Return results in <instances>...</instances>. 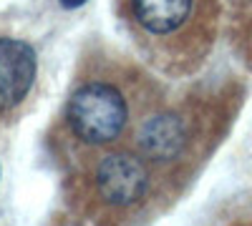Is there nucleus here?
<instances>
[{"label": "nucleus", "instance_id": "obj_1", "mask_svg": "<svg viewBox=\"0 0 252 226\" xmlns=\"http://www.w3.org/2000/svg\"><path fill=\"white\" fill-rule=\"evenodd\" d=\"M164 100L161 86L131 58L91 48L81 58L51 128L56 158L73 171L94 156L124 146Z\"/></svg>", "mask_w": 252, "mask_h": 226}, {"label": "nucleus", "instance_id": "obj_2", "mask_svg": "<svg viewBox=\"0 0 252 226\" xmlns=\"http://www.w3.org/2000/svg\"><path fill=\"white\" fill-rule=\"evenodd\" d=\"M179 189L131 143L103 151L71 171V211L101 226L157 216Z\"/></svg>", "mask_w": 252, "mask_h": 226}, {"label": "nucleus", "instance_id": "obj_3", "mask_svg": "<svg viewBox=\"0 0 252 226\" xmlns=\"http://www.w3.org/2000/svg\"><path fill=\"white\" fill-rule=\"evenodd\" d=\"M116 15L146 63L187 78L215 46L220 0H116Z\"/></svg>", "mask_w": 252, "mask_h": 226}, {"label": "nucleus", "instance_id": "obj_4", "mask_svg": "<svg viewBox=\"0 0 252 226\" xmlns=\"http://www.w3.org/2000/svg\"><path fill=\"white\" fill-rule=\"evenodd\" d=\"M215 118L197 96L164 100L141 121L131 136V146L169 178L177 189L194 176L197 163L212 151Z\"/></svg>", "mask_w": 252, "mask_h": 226}, {"label": "nucleus", "instance_id": "obj_5", "mask_svg": "<svg viewBox=\"0 0 252 226\" xmlns=\"http://www.w3.org/2000/svg\"><path fill=\"white\" fill-rule=\"evenodd\" d=\"M38 75V58L31 43L0 35V121H10L26 106Z\"/></svg>", "mask_w": 252, "mask_h": 226}, {"label": "nucleus", "instance_id": "obj_6", "mask_svg": "<svg viewBox=\"0 0 252 226\" xmlns=\"http://www.w3.org/2000/svg\"><path fill=\"white\" fill-rule=\"evenodd\" d=\"M232 20L242 48L252 58V0H232Z\"/></svg>", "mask_w": 252, "mask_h": 226}, {"label": "nucleus", "instance_id": "obj_7", "mask_svg": "<svg viewBox=\"0 0 252 226\" xmlns=\"http://www.w3.org/2000/svg\"><path fill=\"white\" fill-rule=\"evenodd\" d=\"M53 226H101V224H96V221H91V219H83V216H78V214H68V216H63V219H58Z\"/></svg>", "mask_w": 252, "mask_h": 226}, {"label": "nucleus", "instance_id": "obj_8", "mask_svg": "<svg viewBox=\"0 0 252 226\" xmlns=\"http://www.w3.org/2000/svg\"><path fill=\"white\" fill-rule=\"evenodd\" d=\"M61 3H63V5H71V8H73V5H81L83 0H61Z\"/></svg>", "mask_w": 252, "mask_h": 226}]
</instances>
